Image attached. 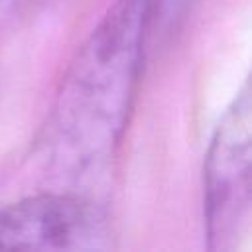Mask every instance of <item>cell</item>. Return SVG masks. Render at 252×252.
<instances>
[{"label": "cell", "instance_id": "6da1fadb", "mask_svg": "<svg viewBox=\"0 0 252 252\" xmlns=\"http://www.w3.org/2000/svg\"><path fill=\"white\" fill-rule=\"evenodd\" d=\"M156 0H114L67 69L45 128L51 163L81 175L112 158L140 85Z\"/></svg>", "mask_w": 252, "mask_h": 252}, {"label": "cell", "instance_id": "3957f363", "mask_svg": "<svg viewBox=\"0 0 252 252\" xmlns=\"http://www.w3.org/2000/svg\"><path fill=\"white\" fill-rule=\"evenodd\" d=\"M112 226L96 203L73 193H39L0 207V248L104 250Z\"/></svg>", "mask_w": 252, "mask_h": 252}, {"label": "cell", "instance_id": "7a4b0ae2", "mask_svg": "<svg viewBox=\"0 0 252 252\" xmlns=\"http://www.w3.org/2000/svg\"><path fill=\"white\" fill-rule=\"evenodd\" d=\"M252 100L250 85L226 108L205 158V226L213 250H232L244 238L250 219Z\"/></svg>", "mask_w": 252, "mask_h": 252}]
</instances>
